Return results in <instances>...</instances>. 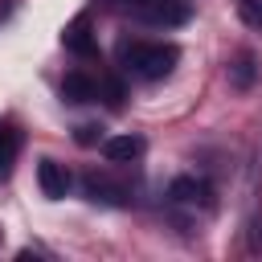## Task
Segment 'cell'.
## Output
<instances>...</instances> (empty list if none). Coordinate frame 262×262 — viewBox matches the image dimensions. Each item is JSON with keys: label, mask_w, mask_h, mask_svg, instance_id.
I'll return each mask as SVG.
<instances>
[{"label": "cell", "mask_w": 262, "mask_h": 262, "mask_svg": "<svg viewBox=\"0 0 262 262\" xmlns=\"http://www.w3.org/2000/svg\"><path fill=\"white\" fill-rule=\"evenodd\" d=\"M180 49L172 41H127L119 45V70L135 82H160L176 70Z\"/></svg>", "instance_id": "cell-1"}, {"label": "cell", "mask_w": 262, "mask_h": 262, "mask_svg": "<svg viewBox=\"0 0 262 262\" xmlns=\"http://www.w3.org/2000/svg\"><path fill=\"white\" fill-rule=\"evenodd\" d=\"M139 25H156V29H176L188 20V4L184 0H143L135 12H131Z\"/></svg>", "instance_id": "cell-2"}, {"label": "cell", "mask_w": 262, "mask_h": 262, "mask_svg": "<svg viewBox=\"0 0 262 262\" xmlns=\"http://www.w3.org/2000/svg\"><path fill=\"white\" fill-rule=\"evenodd\" d=\"M168 196L176 205H188V209H213V188L201 176H176L172 188H168Z\"/></svg>", "instance_id": "cell-3"}, {"label": "cell", "mask_w": 262, "mask_h": 262, "mask_svg": "<svg viewBox=\"0 0 262 262\" xmlns=\"http://www.w3.org/2000/svg\"><path fill=\"white\" fill-rule=\"evenodd\" d=\"M37 180H41V192H45L49 201H61V196L70 192V172H66V164H57V160H41V164H37Z\"/></svg>", "instance_id": "cell-4"}, {"label": "cell", "mask_w": 262, "mask_h": 262, "mask_svg": "<svg viewBox=\"0 0 262 262\" xmlns=\"http://www.w3.org/2000/svg\"><path fill=\"white\" fill-rule=\"evenodd\" d=\"M98 94H102V82L90 78V74H82V70L66 74V82H61V98L66 102H94Z\"/></svg>", "instance_id": "cell-5"}, {"label": "cell", "mask_w": 262, "mask_h": 262, "mask_svg": "<svg viewBox=\"0 0 262 262\" xmlns=\"http://www.w3.org/2000/svg\"><path fill=\"white\" fill-rule=\"evenodd\" d=\"M143 139L139 135H115V139H102V156L111 160V164H131V160H139L143 156Z\"/></svg>", "instance_id": "cell-6"}, {"label": "cell", "mask_w": 262, "mask_h": 262, "mask_svg": "<svg viewBox=\"0 0 262 262\" xmlns=\"http://www.w3.org/2000/svg\"><path fill=\"white\" fill-rule=\"evenodd\" d=\"M82 184H86L90 201H102V205H127V188H123V184H115L111 176H98V172H90Z\"/></svg>", "instance_id": "cell-7"}, {"label": "cell", "mask_w": 262, "mask_h": 262, "mask_svg": "<svg viewBox=\"0 0 262 262\" xmlns=\"http://www.w3.org/2000/svg\"><path fill=\"white\" fill-rule=\"evenodd\" d=\"M16 156H20V131L16 127H0V180L12 172Z\"/></svg>", "instance_id": "cell-8"}, {"label": "cell", "mask_w": 262, "mask_h": 262, "mask_svg": "<svg viewBox=\"0 0 262 262\" xmlns=\"http://www.w3.org/2000/svg\"><path fill=\"white\" fill-rule=\"evenodd\" d=\"M254 78H258V66H254V57H250V53H242V57L229 66V86L250 90V86H254Z\"/></svg>", "instance_id": "cell-9"}, {"label": "cell", "mask_w": 262, "mask_h": 262, "mask_svg": "<svg viewBox=\"0 0 262 262\" xmlns=\"http://www.w3.org/2000/svg\"><path fill=\"white\" fill-rule=\"evenodd\" d=\"M237 16H242V25L262 33V0H237Z\"/></svg>", "instance_id": "cell-10"}, {"label": "cell", "mask_w": 262, "mask_h": 262, "mask_svg": "<svg viewBox=\"0 0 262 262\" xmlns=\"http://www.w3.org/2000/svg\"><path fill=\"white\" fill-rule=\"evenodd\" d=\"M66 45H70V49H78V53H90V41H86V25H82V20H78V25L66 33Z\"/></svg>", "instance_id": "cell-11"}, {"label": "cell", "mask_w": 262, "mask_h": 262, "mask_svg": "<svg viewBox=\"0 0 262 262\" xmlns=\"http://www.w3.org/2000/svg\"><path fill=\"white\" fill-rule=\"evenodd\" d=\"M246 237H250V250H254V254H262V217H254V221H250V233H246Z\"/></svg>", "instance_id": "cell-12"}, {"label": "cell", "mask_w": 262, "mask_h": 262, "mask_svg": "<svg viewBox=\"0 0 262 262\" xmlns=\"http://www.w3.org/2000/svg\"><path fill=\"white\" fill-rule=\"evenodd\" d=\"M106 4H111L115 12H127V16H131V12H135V8L143 4V0H106Z\"/></svg>", "instance_id": "cell-13"}, {"label": "cell", "mask_w": 262, "mask_h": 262, "mask_svg": "<svg viewBox=\"0 0 262 262\" xmlns=\"http://www.w3.org/2000/svg\"><path fill=\"white\" fill-rule=\"evenodd\" d=\"M94 131H98V127H78V139H82V143H94V139H102V135H94Z\"/></svg>", "instance_id": "cell-14"}]
</instances>
